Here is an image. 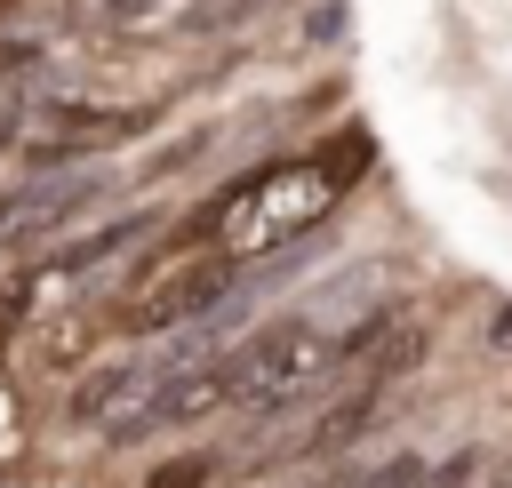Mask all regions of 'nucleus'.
<instances>
[{
	"instance_id": "obj_1",
	"label": "nucleus",
	"mask_w": 512,
	"mask_h": 488,
	"mask_svg": "<svg viewBox=\"0 0 512 488\" xmlns=\"http://www.w3.org/2000/svg\"><path fill=\"white\" fill-rule=\"evenodd\" d=\"M328 360H336V344H328V336H320L304 312H288V320H264V328H248V336L224 352L232 408H248V416H272V408L304 400V392L328 376Z\"/></svg>"
},
{
	"instance_id": "obj_2",
	"label": "nucleus",
	"mask_w": 512,
	"mask_h": 488,
	"mask_svg": "<svg viewBox=\"0 0 512 488\" xmlns=\"http://www.w3.org/2000/svg\"><path fill=\"white\" fill-rule=\"evenodd\" d=\"M232 280H240V256H224V248L168 256L144 288H128L120 328H128V336H168V328H192V320H208V312L232 296Z\"/></svg>"
},
{
	"instance_id": "obj_3",
	"label": "nucleus",
	"mask_w": 512,
	"mask_h": 488,
	"mask_svg": "<svg viewBox=\"0 0 512 488\" xmlns=\"http://www.w3.org/2000/svg\"><path fill=\"white\" fill-rule=\"evenodd\" d=\"M152 384H160V368L136 360V352H120V360H88V368L72 376V392H64V424H72V432H104V440H120L128 416L152 400Z\"/></svg>"
},
{
	"instance_id": "obj_4",
	"label": "nucleus",
	"mask_w": 512,
	"mask_h": 488,
	"mask_svg": "<svg viewBox=\"0 0 512 488\" xmlns=\"http://www.w3.org/2000/svg\"><path fill=\"white\" fill-rule=\"evenodd\" d=\"M224 408H232V376H224V360L160 368L152 400L128 416V432H120L112 448H128V440H152V432H192V424H208V416H224Z\"/></svg>"
},
{
	"instance_id": "obj_5",
	"label": "nucleus",
	"mask_w": 512,
	"mask_h": 488,
	"mask_svg": "<svg viewBox=\"0 0 512 488\" xmlns=\"http://www.w3.org/2000/svg\"><path fill=\"white\" fill-rule=\"evenodd\" d=\"M104 184L56 176V184H0V256H40Z\"/></svg>"
},
{
	"instance_id": "obj_6",
	"label": "nucleus",
	"mask_w": 512,
	"mask_h": 488,
	"mask_svg": "<svg viewBox=\"0 0 512 488\" xmlns=\"http://www.w3.org/2000/svg\"><path fill=\"white\" fill-rule=\"evenodd\" d=\"M152 112H96V104H48V128L32 152H88V144H120V136H144Z\"/></svg>"
},
{
	"instance_id": "obj_7",
	"label": "nucleus",
	"mask_w": 512,
	"mask_h": 488,
	"mask_svg": "<svg viewBox=\"0 0 512 488\" xmlns=\"http://www.w3.org/2000/svg\"><path fill=\"white\" fill-rule=\"evenodd\" d=\"M472 480H480V448H456V456L416 472V488H472Z\"/></svg>"
},
{
	"instance_id": "obj_8",
	"label": "nucleus",
	"mask_w": 512,
	"mask_h": 488,
	"mask_svg": "<svg viewBox=\"0 0 512 488\" xmlns=\"http://www.w3.org/2000/svg\"><path fill=\"white\" fill-rule=\"evenodd\" d=\"M208 480H216V456H168L144 488H208Z\"/></svg>"
},
{
	"instance_id": "obj_9",
	"label": "nucleus",
	"mask_w": 512,
	"mask_h": 488,
	"mask_svg": "<svg viewBox=\"0 0 512 488\" xmlns=\"http://www.w3.org/2000/svg\"><path fill=\"white\" fill-rule=\"evenodd\" d=\"M112 8H136V0H112Z\"/></svg>"
},
{
	"instance_id": "obj_10",
	"label": "nucleus",
	"mask_w": 512,
	"mask_h": 488,
	"mask_svg": "<svg viewBox=\"0 0 512 488\" xmlns=\"http://www.w3.org/2000/svg\"><path fill=\"white\" fill-rule=\"evenodd\" d=\"M504 488H512V480H504Z\"/></svg>"
}]
</instances>
